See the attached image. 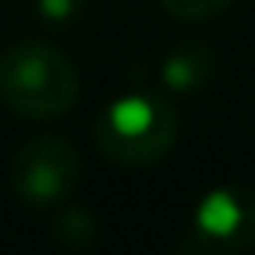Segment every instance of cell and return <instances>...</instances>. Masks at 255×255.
I'll use <instances>...</instances> for the list:
<instances>
[{
	"instance_id": "3957f363",
	"label": "cell",
	"mask_w": 255,
	"mask_h": 255,
	"mask_svg": "<svg viewBox=\"0 0 255 255\" xmlns=\"http://www.w3.org/2000/svg\"><path fill=\"white\" fill-rule=\"evenodd\" d=\"M81 178L78 149L62 136H36L10 162V187L29 207H55Z\"/></svg>"
},
{
	"instance_id": "7a4b0ae2",
	"label": "cell",
	"mask_w": 255,
	"mask_h": 255,
	"mask_svg": "<svg viewBox=\"0 0 255 255\" xmlns=\"http://www.w3.org/2000/svg\"><path fill=\"white\" fill-rule=\"evenodd\" d=\"M178 139V113L162 94H129L100 113L94 142L104 158L120 165H152L168 155Z\"/></svg>"
},
{
	"instance_id": "ba28073f",
	"label": "cell",
	"mask_w": 255,
	"mask_h": 255,
	"mask_svg": "<svg viewBox=\"0 0 255 255\" xmlns=\"http://www.w3.org/2000/svg\"><path fill=\"white\" fill-rule=\"evenodd\" d=\"M84 0H36V13L52 26H65L81 13Z\"/></svg>"
},
{
	"instance_id": "8992f818",
	"label": "cell",
	"mask_w": 255,
	"mask_h": 255,
	"mask_svg": "<svg viewBox=\"0 0 255 255\" xmlns=\"http://www.w3.org/2000/svg\"><path fill=\"white\" fill-rule=\"evenodd\" d=\"M162 10L174 19H210L230 6V0H158Z\"/></svg>"
},
{
	"instance_id": "277c9868",
	"label": "cell",
	"mask_w": 255,
	"mask_h": 255,
	"mask_svg": "<svg viewBox=\"0 0 255 255\" xmlns=\"http://www.w3.org/2000/svg\"><path fill=\"white\" fill-rule=\"evenodd\" d=\"M197 249L243 252L255 249V191L252 187H217L197 204L191 226Z\"/></svg>"
},
{
	"instance_id": "5b68a950",
	"label": "cell",
	"mask_w": 255,
	"mask_h": 255,
	"mask_svg": "<svg viewBox=\"0 0 255 255\" xmlns=\"http://www.w3.org/2000/svg\"><path fill=\"white\" fill-rule=\"evenodd\" d=\"M213 65H217V58H213L210 45L181 42L162 62V84L171 91H197L213 78Z\"/></svg>"
},
{
	"instance_id": "52a82bcc",
	"label": "cell",
	"mask_w": 255,
	"mask_h": 255,
	"mask_svg": "<svg viewBox=\"0 0 255 255\" xmlns=\"http://www.w3.org/2000/svg\"><path fill=\"white\" fill-rule=\"evenodd\" d=\"M94 230L97 226L91 223V217L81 210H65L62 220H55V236L68 246H81V243H91L94 239Z\"/></svg>"
},
{
	"instance_id": "6da1fadb",
	"label": "cell",
	"mask_w": 255,
	"mask_h": 255,
	"mask_svg": "<svg viewBox=\"0 0 255 255\" xmlns=\"http://www.w3.org/2000/svg\"><path fill=\"white\" fill-rule=\"evenodd\" d=\"M78 91V68L49 42L26 39L0 55V100L19 117H58L75 107Z\"/></svg>"
}]
</instances>
